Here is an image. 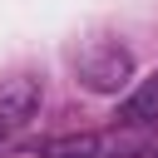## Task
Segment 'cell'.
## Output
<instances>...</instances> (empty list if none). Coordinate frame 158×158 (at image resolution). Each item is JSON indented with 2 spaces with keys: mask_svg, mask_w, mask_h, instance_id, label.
Instances as JSON below:
<instances>
[{
  "mask_svg": "<svg viewBox=\"0 0 158 158\" xmlns=\"http://www.w3.org/2000/svg\"><path fill=\"white\" fill-rule=\"evenodd\" d=\"M128 74H133V54H128L123 44H89V49L79 54V79H84V89H94V94H114Z\"/></svg>",
  "mask_w": 158,
  "mask_h": 158,
  "instance_id": "obj_1",
  "label": "cell"
},
{
  "mask_svg": "<svg viewBox=\"0 0 158 158\" xmlns=\"http://www.w3.org/2000/svg\"><path fill=\"white\" fill-rule=\"evenodd\" d=\"M40 114V84L35 79H5L0 84V138L20 133Z\"/></svg>",
  "mask_w": 158,
  "mask_h": 158,
  "instance_id": "obj_2",
  "label": "cell"
},
{
  "mask_svg": "<svg viewBox=\"0 0 158 158\" xmlns=\"http://www.w3.org/2000/svg\"><path fill=\"white\" fill-rule=\"evenodd\" d=\"M114 148H123V143L99 138V133H69V138H49L40 153L44 158H109Z\"/></svg>",
  "mask_w": 158,
  "mask_h": 158,
  "instance_id": "obj_3",
  "label": "cell"
},
{
  "mask_svg": "<svg viewBox=\"0 0 158 158\" xmlns=\"http://www.w3.org/2000/svg\"><path fill=\"white\" fill-rule=\"evenodd\" d=\"M153 118H158V74H148V79L118 104V123H133V128H138V123H153Z\"/></svg>",
  "mask_w": 158,
  "mask_h": 158,
  "instance_id": "obj_4",
  "label": "cell"
}]
</instances>
